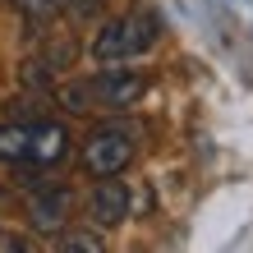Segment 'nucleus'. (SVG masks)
Wrapping results in <instances>:
<instances>
[{
  "mask_svg": "<svg viewBox=\"0 0 253 253\" xmlns=\"http://www.w3.org/2000/svg\"><path fill=\"white\" fill-rule=\"evenodd\" d=\"M69 157V129L55 120H9L0 125V161L14 166H60Z\"/></svg>",
  "mask_w": 253,
  "mask_h": 253,
  "instance_id": "f257e3e1",
  "label": "nucleus"
},
{
  "mask_svg": "<svg viewBox=\"0 0 253 253\" xmlns=\"http://www.w3.org/2000/svg\"><path fill=\"white\" fill-rule=\"evenodd\" d=\"M161 37V19L152 9H129L120 19H106L101 33L92 37V60L97 65H125V60H138L157 46Z\"/></svg>",
  "mask_w": 253,
  "mask_h": 253,
  "instance_id": "f03ea898",
  "label": "nucleus"
},
{
  "mask_svg": "<svg viewBox=\"0 0 253 253\" xmlns=\"http://www.w3.org/2000/svg\"><path fill=\"white\" fill-rule=\"evenodd\" d=\"M133 152H138V133H133L129 125H101V129L87 133L79 161H83L87 175H97V180H101V175H120L129 161H133Z\"/></svg>",
  "mask_w": 253,
  "mask_h": 253,
  "instance_id": "7ed1b4c3",
  "label": "nucleus"
},
{
  "mask_svg": "<svg viewBox=\"0 0 253 253\" xmlns=\"http://www.w3.org/2000/svg\"><path fill=\"white\" fill-rule=\"evenodd\" d=\"M83 87H87L92 111H125V106H133V101L147 92V74L129 69V60H125V65H106L101 74L83 79Z\"/></svg>",
  "mask_w": 253,
  "mask_h": 253,
  "instance_id": "20e7f679",
  "label": "nucleus"
},
{
  "mask_svg": "<svg viewBox=\"0 0 253 253\" xmlns=\"http://www.w3.org/2000/svg\"><path fill=\"white\" fill-rule=\"evenodd\" d=\"M129 207H133L129 184H120V175H101V184L92 189V198H87V216H92V226L115 230V226L129 221Z\"/></svg>",
  "mask_w": 253,
  "mask_h": 253,
  "instance_id": "39448f33",
  "label": "nucleus"
},
{
  "mask_svg": "<svg viewBox=\"0 0 253 253\" xmlns=\"http://www.w3.org/2000/svg\"><path fill=\"white\" fill-rule=\"evenodd\" d=\"M69 203L74 193L65 184H28V221H33L37 230H65L69 221Z\"/></svg>",
  "mask_w": 253,
  "mask_h": 253,
  "instance_id": "423d86ee",
  "label": "nucleus"
},
{
  "mask_svg": "<svg viewBox=\"0 0 253 253\" xmlns=\"http://www.w3.org/2000/svg\"><path fill=\"white\" fill-rule=\"evenodd\" d=\"M14 9H19L23 23H51L55 14H65V0H14Z\"/></svg>",
  "mask_w": 253,
  "mask_h": 253,
  "instance_id": "0eeeda50",
  "label": "nucleus"
},
{
  "mask_svg": "<svg viewBox=\"0 0 253 253\" xmlns=\"http://www.w3.org/2000/svg\"><path fill=\"white\" fill-rule=\"evenodd\" d=\"M55 249H69V253H101V249H106V240L92 235V230H69V235L55 240Z\"/></svg>",
  "mask_w": 253,
  "mask_h": 253,
  "instance_id": "6e6552de",
  "label": "nucleus"
},
{
  "mask_svg": "<svg viewBox=\"0 0 253 253\" xmlns=\"http://www.w3.org/2000/svg\"><path fill=\"white\" fill-rule=\"evenodd\" d=\"M23 249H33V240H23L14 230H0V253H23Z\"/></svg>",
  "mask_w": 253,
  "mask_h": 253,
  "instance_id": "1a4fd4ad",
  "label": "nucleus"
}]
</instances>
